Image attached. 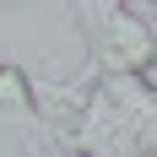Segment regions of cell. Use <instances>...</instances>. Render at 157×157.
Wrapping results in <instances>:
<instances>
[{
    "instance_id": "obj_1",
    "label": "cell",
    "mask_w": 157,
    "mask_h": 157,
    "mask_svg": "<svg viewBox=\"0 0 157 157\" xmlns=\"http://www.w3.org/2000/svg\"><path fill=\"white\" fill-rule=\"evenodd\" d=\"M71 22L81 27V44H87V71L65 87H81V81H114V76H152V33L130 6L119 0H76L71 6Z\"/></svg>"
},
{
    "instance_id": "obj_2",
    "label": "cell",
    "mask_w": 157,
    "mask_h": 157,
    "mask_svg": "<svg viewBox=\"0 0 157 157\" xmlns=\"http://www.w3.org/2000/svg\"><path fill=\"white\" fill-rule=\"evenodd\" d=\"M0 141H22L27 157H44L54 146V130H49L38 81L22 65H11V60H0Z\"/></svg>"
},
{
    "instance_id": "obj_3",
    "label": "cell",
    "mask_w": 157,
    "mask_h": 157,
    "mask_svg": "<svg viewBox=\"0 0 157 157\" xmlns=\"http://www.w3.org/2000/svg\"><path fill=\"white\" fill-rule=\"evenodd\" d=\"M136 16L146 22V33H152V54H157V6H146V11H136Z\"/></svg>"
},
{
    "instance_id": "obj_4",
    "label": "cell",
    "mask_w": 157,
    "mask_h": 157,
    "mask_svg": "<svg viewBox=\"0 0 157 157\" xmlns=\"http://www.w3.org/2000/svg\"><path fill=\"white\" fill-rule=\"evenodd\" d=\"M60 157H87V152H60Z\"/></svg>"
}]
</instances>
